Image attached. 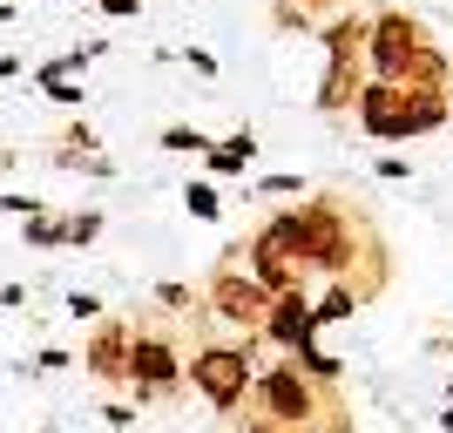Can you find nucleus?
<instances>
[{"mask_svg":"<svg viewBox=\"0 0 453 433\" xmlns=\"http://www.w3.org/2000/svg\"><path fill=\"white\" fill-rule=\"evenodd\" d=\"M95 433H115V427H95Z\"/></svg>","mask_w":453,"mask_h":433,"instance_id":"38","label":"nucleus"},{"mask_svg":"<svg viewBox=\"0 0 453 433\" xmlns=\"http://www.w3.org/2000/svg\"><path fill=\"white\" fill-rule=\"evenodd\" d=\"M447 406H453V373H447Z\"/></svg>","mask_w":453,"mask_h":433,"instance_id":"37","label":"nucleus"},{"mask_svg":"<svg viewBox=\"0 0 453 433\" xmlns=\"http://www.w3.org/2000/svg\"><path fill=\"white\" fill-rule=\"evenodd\" d=\"M129 332L135 319H95L88 345H81V373H95L102 386H129Z\"/></svg>","mask_w":453,"mask_h":433,"instance_id":"7","label":"nucleus"},{"mask_svg":"<svg viewBox=\"0 0 453 433\" xmlns=\"http://www.w3.org/2000/svg\"><path fill=\"white\" fill-rule=\"evenodd\" d=\"M183 61H189V68H196L203 81H217V75H224V61L210 55V48H183Z\"/></svg>","mask_w":453,"mask_h":433,"instance_id":"26","label":"nucleus"},{"mask_svg":"<svg viewBox=\"0 0 453 433\" xmlns=\"http://www.w3.org/2000/svg\"><path fill=\"white\" fill-rule=\"evenodd\" d=\"M257 197H304V176H291V170L257 176Z\"/></svg>","mask_w":453,"mask_h":433,"instance_id":"25","label":"nucleus"},{"mask_svg":"<svg viewBox=\"0 0 453 433\" xmlns=\"http://www.w3.org/2000/svg\"><path fill=\"white\" fill-rule=\"evenodd\" d=\"M399 109H406V143L447 129V109H453V89H399Z\"/></svg>","mask_w":453,"mask_h":433,"instance_id":"12","label":"nucleus"},{"mask_svg":"<svg viewBox=\"0 0 453 433\" xmlns=\"http://www.w3.org/2000/svg\"><path fill=\"white\" fill-rule=\"evenodd\" d=\"M372 170H379V176H386V183H406V176H413V163H406V156H379Z\"/></svg>","mask_w":453,"mask_h":433,"instance_id":"27","label":"nucleus"},{"mask_svg":"<svg viewBox=\"0 0 453 433\" xmlns=\"http://www.w3.org/2000/svg\"><path fill=\"white\" fill-rule=\"evenodd\" d=\"M319 41H325V68H359L365 61V7H345L339 20H325Z\"/></svg>","mask_w":453,"mask_h":433,"instance_id":"10","label":"nucleus"},{"mask_svg":"<svg viewBox=\"0 0 453 433\" xmlns=\"http://www.w3.org/2000/svg\"><path fill=\"white\" fill-rule=\"evenodd\" d=\"M102 14H115V20H129V14H142V0H95Z\"/></svg>","mask_w":453,"mask_h":433,"instance_id":"30","label":"nucleus"},{"mask_svg":"<svg viewBox=\"0 0 453 433\" xmlns=\"http://www.w3.org/2000/svg\"><path fill=\"white\" fill-rule=\"evenodd\" d=\"M55 150H102V143H95V129H88V115H68V129L55 135Z\"/></svg>","mask_w":453,"mask_h":433,"instance_id":"24","label":"nucleus"},{"mask_svg":"<svg viewBox=\"0 0 453 433\" xmlns=\"http://www.w3.org/2000/svg\"><path fill=\"white\" fill-rule=\"evenodd\" d=\"M203 312H217L224 325H237V332H257L271 312V291L244 271V244H230L224 258H217V271H210L203 284Z\"/></svg>","mask_w":453,"mask_h":433,"instance_id":"5","label":"nucleus"},{"mask_svg":"<svg viewBox=\"0 0 453 433\" xmlns=\"http://www.w3.org/2000/svg\"><path fill=\"white\" fill-rule=\"evenodd\" d=\"M102 230H109V217H102V210H68V217H61V244L88 251L95 237H102Z\"/></svg>","mask_w":453,"mask_h":433,"instance_id":"20","label":"nucleus"},{"mask_svg":"<svg viewBox=\"0 0 453 433\" xmlns=\"http://www.w3.org/2000/svg\"><path fill=\"white\" fill-rule=\"evenodd\" d=\"M352 312H359V298H352V284H325L319 298H311V319H319V325H345Z\"/></svg>","mask_w":453,"mask_h":433,"instance_id":"18","label":"nucleus"},{"mask_svg":"<svg viewBox=\"0 0 453 433\" xmlns=\"http://www.w3.org/2000/svg\"><path fill=\"white\" fill-rule=\"evenodd\" d=\"M298 433H359L352 420H311V427H298Z\"/></svg>","mask_w":453,"mask_h":433,"instance_id":"31","label":"nucleus"},{"mask_svg":"<svg viewBox=\"0 0 453 433\" xmlns=\"http://www.w3.org/2000/svg\"><path fill=\"white\" fill-rule=\"evenodd\" d=\"M129 386H135V406L142 399H170L183 386V352H176L170 332H156V325L129 332Z\"/></svg>","mask_w":453,"mask_h":433,"instance_id":"6","label":"nucleus"},{"mask_svg":"<svg viewBox=\"0 0 453 433\" xmlns=\"http://www.w3.org/2000/svg\"><path fill=\"white\" fill-rule=\"evenodd\" d=\"M447 129H453V109H447Z\"/></svg>","mask_w":453,"mask_h":433,"instance_id":"39","label":"nucleus"},{"mask_svg":"<svg viewBox=\"0 0 453 433\" xmlns=\"http://www.w3.org/2000/svg\"><path fill=\"white\" fill-rule=\"evenodd\" d=\"M0 20H14V0H0Z\"/></svg>","mask_w":453,"mask_h":433,"instance_id":"34","label":"nucleus"},{"mask_svg":"<svg viewBox=\"0 0 453 433\" xmlns=\"http://www.w3.org/2000/svg\"><path fill=\"white\" fill-rule=\"evenodd\" d=\"M271 244L298 258V271H319L325 284H352V298H379L386 284V244H379L372 217L339 189H304L291 210H271L257 224Z\"/></svg>","mask_w":453,"mask_h":433,"instance_id":"1","label":"nucleus"},{"mask_svg":"<svg viewBox=\"0 0 453 433\" xmlns=\"http://www.w3.org/2000/svg\"><path fill=\"white\" fill-rule=\"evenodd\" d=\"M345 7H359V0H271V27L278 35H319L325 20H339Z\"/></svg>","mask_w":453,"mask_h":433,"instance_id":"11","label":"nucleus"},{"mask_svg":"<svg viewBox=\"0 0 453 433\" xmlns=\"http://www.w3.org/2000/svg\"><path fill=\"white\" fill-rule=\"evenodd\" d=\"M426 48H440L434 35H426V20L406 14V7H372L365 14V81H386V89H406L419 68V55Z\"/></svg>","mask_w":453,"mask_h":433,"instance_id":"2","label":"nucleus"},{"mask_svg":"<svg viewBox=\"0 0 453 433\" xmlns=\"http://www.w3.org/2000/svg\"><path fill=\"white\" fill-rule=\"evenodd\" d=\"M68 312H75V319H102V298H95V291H68Z\"/></svg>","mask_w":453,"mask_h":433,"instance_id":"28","label":"nucleus"},{"mask_svg":"<svg viewBox=\"0 0 453 433\" xmlns=\"http://www.w3.org/2000/svg\"><path fill=\"white\" fill-rule=\"evenodd\" d=\"M35 89L48 95L55 109H68V115H81V102H88V89H81V81H35Z\"/></svg>","mask_w":453,"mask_h":433,"instance_id":"23","label":"nucleus"},{"mask_svg":"<svg viewBox=\"0 0 453 433\" xmlns=\"http://www.w3.org/2000/svg\"><path fill=\"white\" fill-rule=\"evenodd\" d=\"M102 414H109V427L122 433V427H129V420H135V406H129V399H109V406H102Z\"/></svg>","mask_w":453,"mask_h":433,"instance_id":"29","label":"nucleus"},{"mask_svg":"<svg viewBox=\"0 0 453 433\" xmlns=\"http://www.w3.org/2000/svg\"><path fill=\"white\" fill-rule=\"evenodd\" d=\"M352 122H359V135H372V143H406V109H399V89L365 81L359 102H352Z\"/></svg>","mask_w":453,"mask_h":433,"instance_id":"9","label":"nucleus"},{"mask_svg":"<svg viewBox=\"0 0 453 433\" xmlns=\"http://www.w3.org/2000/svg\"><path fill=\"white\" fill-rule=\"evenodd\" d=\"M183 210L196 217V224H217V217H224V197H217V183H210V176H189V183H183Z\"/></svg>","mask_w":453,"mask_h":433,"instance_id":"17","label":"nucleus"},{"mask_svg":"<svg viewBox=\"0 0 453 433\" xmlns=\"http://www.w3.org/2000/svg\"><path fill=\"white\" fill-rule=\"evenodd\" d=\"M237 433H284V427H271V420H244Z\"/></svg>","mask_w":453,"mask_h":433,"instance_id":"33","label":"nucleus"},{"mask_svg":"<svg viewBox=\"0 0 453 433\" xmlns=\"http://www.w3.org/2000/svg\"><path fill=\"white\" fill-rule=\"evenodd\" d=\"M102 55H109V41H81V48H61L55 61H41V68H35V81H75V75H88Z\"/></svg>","mask_w":453,"mask_h":433,"instance_id":"15","label":"nucleus"},{"mask_svg":"<svg viewBox=\"0 0 453 433\" xmlns=\"http://www.w3.org/2000/svg\"><path fill=\"white\" fill-rule=\"evenodd\" d=\"M257 339H271L284 359H298L304 345H319V319H311V298H304V291H284V298H271L265 325H257Z\"/></svg>","mask_w":453,"mask_h":433,"instance_id":"8","label":"nucleus"},{"mask_svg":"<svg viewBox=\"0 0 453 433\" xmlns=\"http://www.w3.org/2000/svg\"><path fill=\"white\" fill-rule=\"evenodd\" d=\"M20 68H27L20 55H0V81H7V75H20Z\"/></svg>","mask_w":453,"mask_h":433,"instance_id":"32","label":"nucleus"},{"mask_svg":"<svg viewBox=\"0 0 453 433\" xmlns=\"http://www.w3.org/2000/svg\"><path fill=\"white\" fill-rule=\"evenodd\" d=\"M0 170H14V150H0Z\"/></svg>","mask_w":453,"mask_h":433,"instance_id":"35","label":"nucleus"},{"mask_svg":"<svg viewBox=\"0 0 453 433\" xmlns=\"http://www.w3.org/2000/svg\"><path fill=\"white\" fill-rule=\"evenodd\" d=\"M250 163H257V129H230V135H217V143H210L203 176H210V183H224V176H244Z\"/></svg>","mask_w":453,"mask_h":433,"instance_id":"13","label":"nucleus"},{"mask_svg":"<svg viewBox=\"0 0 453 433\" xmlns=\"http://www.w3.org/2000/svg\"><path fill=\"white\" fill-rule=\"evenodd\" d=\"M48 163H55V170H75V176H95V183L115 176V163L102 150H48Z\"/></svg>","mask_w":453,"mask_h":433,"instance_id":"16","label":"nucleus"},{"mask_svg":"<svg viewBox=\"0 0 453 433\" xmlns=\"http://www.w3.org/2000/svg\"><path fill=\"white\" fill-rule=\"evenodd\" d=\"M440 427H447V433H453V406H447V414H440Z\"/></svg>","mask_w":453,"mask_h":433,"instance_id":"36","label":"nucleus"},{"mask_svg":"<svg viewBox=\"0 0 453 433\" xmlns=\"http://www.w3.org/2000/svg\"><path fill=\"white\" fill-rule=\"evenodd\" d=\"M156 305H163V312H203V291H189V284H156Z\"/></svg>","mask_w":453,"mask_h":433,"instance_id":"22","label":"nucleus"},{"mask_svg":"<svg viewBox=\"0 0 453 433\" xmlns=\"http://www.w3.org/2000/svg\"><path fill=\"white\" fill-rule=\"evenodd\" d=\"M20 237H27L35 251H55V244H61V217H55L48 204H41L35 217H20Z\"/></svg>","mask_w":453,"mask_h":433,"instance_id":"21","label":"nucleus"},{"mask_svg":"<svg viewBox=\"0 0 453 433\" xmlns=\"http://www.w3.org/2000/svg\"><path fill=\"white\" fill-rule=\"evenodd\" d=\"M156 143H163L170 156H210V143H217V135H210V129H196V122H170V129L156 135Z\"/></svg>","mask_w":453,"mask_h":433,"instance_id":"19","label":"nucleus"},{"mask_svg":"<svg viewBox=\"0 0 453 433\" xmlns=\"http://www.w3.org/2000/svg\"><path fill=\"white\" fill-rule=\"evenodd\" d=\"M365 89V68H325L319 75V115H345Z\"/></svg>","mask_w":453,"mask_h":433,"instance_id":"14","label":"nucleus"},{"mask_svg":"<svg viewBox=\"0 0 453 433\" xmlns=\"http://www.w3.org/2000/svg\"><path fill=\"white\" fill-rule=\"evenodd\" d=\"M250 399H257V420H271V427H284V433L311 427V420L332 406V399H325L291 359H278V366H265V373L250 379ZM332 414H339V406H332Z\"/></svg>","mask_w":453,"mask_h":433,"instance_id":"4","label":"nucleus"},{"mask_svg":"<svg viewBox=\"0 0 453 433\" xmlns=\"http://www.w3.org/2000/svg\"><path fill=\"white\" fill-rule=\"evenodd\" d=\"M183 379L203 393L210 414H237L250 399V379H257V359H250V339L244 345H230V339H203L196 352H189Z\"/></svg>","mask_w":453,"mask_h":433,"instance_id":"3","label":"nucleus"}]
</instances>
